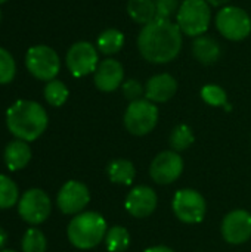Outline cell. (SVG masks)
I'll return each mask as SVG.
<instances>
[{
    "label": "cell",
    "mask_w": 251,
    "mask_h": 252,
    "mask_svg": "<svg viewBox=\"0 0 251 252\" xmlns=\"http://www.w3.org/2000/svg\"><path fill=\"white\" fill-rule=\"evenodd\" d=\"M182 31L170 19L155 18L143 25L138 35L141 56L151 63H169L182 50Z\"/></svg>",
    "instance_id": "obj_1"
},
{
    "label": "cell",
    "mask_w": 251,
    "mask_h": 252,
    "mask_svg": "<svg viewBox=\"0 0 251 252\" xmlns=\"http://www.w3.org/2000/svg\"><path fill=\"white\" fill-rule=\"evenodd\" d=\"M47 123L49 118L44 108L34 100H16L6 112V126L9 131L24 142L38 139L44 133Z\"/></svg>",
    "instance_id": "obj_2"
},
{
    "label": "cell",
    "mask_w": 251,
    "mask_h": 252,
    "mask_svg": "<svg viewBox=\"0 0 251 252\" xmlns=\"http://www.w3.org/2000/svg\"><path fill=\"white\" fill-rule=\"evenodd\" d=\"M107 221L99 213L87 211L77 214L68 224L70 242L78 250H92L107 236Z\"/></svg>",
    "instance_id": "obj_3"
},
{
    "label": "cell",
    "mask_w": 251,
    "mask_h": 252,
    "mask_svg": "<svg viewBox=\"0 0 251 252\" xmlns=\"http://www.w3.org/2000/svg\"><path fill=\"white\" fill-rule=\"evenodd\" d=\"M178 27L189 37L204 35L212 22V9L206 0H183L176 13Z\"/></svg>",
    "instance_id": "obj_4"
},
{
    "label": "cell",
    "mask_w": 251,
    "mask_h": 252,
    "mask_svg": "<svg viewBox=\"0 0 251 252\" xmlns=\"http://www.w3.org/2000/svg\"><path fill=\"white\" fill-rule=\"evenodd\" d=\"M217 31L231 41H241L251 32L250 15L238 6H223L215 19Z\"/></svg>",
    "instance_id": "obj_5"
},
{
    "label": "cell",
    "mask_w": 251,
    "mask_h": 252,
    "mask_svg": "<svg viewBox=\"0 0 251 252\" xmlns=\"http://www.w3.org/2000/svg\"><path fill=\"white\" fill-rule=\"evenodd\" d=\"M158 121V109L154 102L139 99L130 102L124 112V126L129 133L135 136H145L151 133Z\"/></svg>",
    "instance_id": "obj_6"
},
{
    "label": "cell",
    "mask_w": 251,
    "mask_h": 252,
    "mask_svg": "<svg viewBox=\"0 0 251 252\" xmlns=\"http://www.w3.org/2000/svg\"><path fill=\"white\" fill-rule=\"evenodd\" d=\"M25 66L33 77L41 81L55 80L61 69V61L58 53L44 44L28 49L25 55Z\"/></svg>",
    "instance_id": "obj_7"
},
{
    "label": "cell",
    "mask_w": 251,
    "mask_h": 252,
    "mask_svg": "<svg viewBox=\"0 0 251 252\" xmlns=\"http://www.w3.org/2000/svg\"><path fill=\"white\" fill-rule=\"evenodd\" d=\"M52 211V204L47 193L41 189H30L19 198L18 214L30 224L43 223Z\"/></svg>",
    "instance_id": "obj_8"
},
{
    "label": "cell",
    "mask_w": 251,
    "mask_h": 252,
    "mask_svg": "<svg viewBox=\"0 0 251 252\" xmlns=\"http://www.w3.org/2000/svg\"><path fill=\"white\" fill-rule=\"evenodd\" d=\"M206 201L194 189L178 190L173 198V213L175 216L188 224H195L203 221L206 216Z\"/></svg>",
    "instance_id": "obj_9"
},
{
    "label": "cell",
    "mask_w": 251,
    "mask_h": 252,
    "mask_svg": "<svg viewBox=\"0 0 251 252\" xmlns=\"http://www.w3.org/2000/svg\"><path fill=\"white\" fill-rule=\"evenodd\" d=\"M65 62L74 77L89 75L95 72L99 65L98 49L89 41H77L68 49Z\"/></svg>",
    "instance_id": "obj_10"
},
{
    "label": "cell",
    "mask_w": 251,
    "mask_h": 252,
    "mask_svg": "<svg viewBox=\"0 0 251 252\" xmlns=\"http://www.w3.org/2000/svg\"><path fill=\"white\" fill-rule=\"evenodd\" d=\"M183 171V161L175 151H164L158 154L149 167L152 180L158 185H170L176 182Z\"/></svg>",
    "instance_id": "obj_11"
},
{
    "label": "cell",
    "mask_w": 251,
    "mask_h": 252,
    "mask_svg": "<svg viewBox=\"0 0 251 252\" xmlns=\"http://www.w3.org/2000/svg\"><path fill=\"white\" fill-rule=\"evenodd\" d=\"M90 201V193L86 185L77 180H70L67 182L56 198L58 208L68 216L78 214L84 210V207Z\"/></svg>",
    "instance_id": "obj_12"
},
{
    "label": "cell",
    "mask_w": 251,
    "mask_h": 252,
    "mask_svg": "<svg viewBox=\"0 0 251 252\" xmlns=\"http://www.w3.org/2000/svg\"><path fill=\"white\" fill-rule=\"evenodd\" d=\"M222 236L232 245H241L251 238V214L246 210L229 213L222 221Z\"/></svg>",
    "instance_id": "obj_13"
},
{
    "label": "cell",
    "mask_w": 251,
    "mask_h": 252,
    "mask_svg": "<svg viewBox=\"0 0 251 252\" xmlns=\"http://www.w3.org/2000/svg\"><path fill=\"white\" fill-rule=\"evenodd\" d=\"M123 80H124L123 65L117 59H112V58L104 59L98 65L95 71V77H93L95 86L101 92H105V93H111L117 90L123 84Z\"/></svg>",
    "instance_id": "obj_14"
},
{
    "label": "cell",
    "mask_w": 251,
    "mask_h": 252,
    "mask_svg": "<svg viewBox=\"0 0 251 252\" xmlns=\"http://www.w3.org/2000/svg\"><path fill=\"white\" fill-rule=\"evenodd\" d=\"M157 208V195L148 186H138L126 198V210L136 219L149 217Z\"/></svg>",
    "instance_id": "obj_15"
},
{
    "label": "cell",
    "mask_w": 251,
    "mask_h": 252,
    "mask_svg": "<svg viewBox=\"0 0 251 252\" xmlns=\"http://www.w3.org/2000/svg\"><path fill=\"white\" fill-rule=\"evenodd\" d=\"M178 92V81L170 74H157L151 77L145 84V99L154 103H163L170 100Z\"/></svg>",
    "instance_id": "obj_16"
},
{
    "label": "cell",
    "mask_w": 251,
    "mask_h": 252,
    "mask_svg": "<svg viewBox=\"0 0 251 252\" xmlns=\"http://www.w3.org/2000/svg\"><path fill=\"white\" fill-rule=\"evenodd\" d=\"M192 55L200 63L212 65L220 59L222 47L215 38L209 35H200V37H195L192 43Z\"/></svg>",
    "instance_id": "obj_17"
},
{
    "label": "cell",
    "mask_w": 251,
    "mask_h": 252,
    "mask_svg": "<svg viewBox=\"0 0 251 252\" xmlns=\"http://www.w3.org/2000/svg\"><path fill=\"white\" fill-rule=\"evenodd\" d=\"M31 161V148L24 140H13L4 149V164L10 171L22 170Z\"/></svg>",
    "instance_id": "obj_18"
},
{
    "label": "cell",
    "mask_w": 251,
    "mask_h": 252,
    "mask_svg": "<svg viewBox=\"0 0 251 252\" xmlns=\"http://www.w3.org/2000/svg\"><path fill=\"white\" fill-rule=\"evenodd\" d=\"M127 13L132 21L143 27L157 18V7L154 0H129Z\"/></svg>",
    "instance_id": "obj_19"
},
{
    "label": "cell",
    "mask_w": 251,
    "mask_h": 252,
    "mask_svg": "<svg viewBox=\"0 0 251 252\" xmlns=\"http://www.w3.org/2000/svg\"><path fill=\"white\" fill-rule=\"evenodd\" d=\"M107 173L112 183L124 185V186L132 185V182L135 180V176H136V170H135L133 164L127 159L111 161L107 167Z\"/></svg>",
    "instance_id": "obj_20"
},
{
    "label": "cell",
    "mask_w": 251,
    "mask_h": 252,
    "mask_svg": "<svg viewBox=\"0 0 251 252\" xmlns=\"http://www.w3.org/2000/svg\"><path fill=\"white\" fill-rule=\"evenodd\" d=\"M123 46H124V34L115 28L104 30L96 40V49L107 56L118 53L123 49Z\"/></svg>",
    "instance_id": "obj_21"
},
{
    "label": "cell",
    "mask_w": 251,
    "mask_h": 252,
    "mask_svg": "<svg viewBox=\"0 0 251 252\" xmlns=\"http://www.w3.org/2000/svg\"><path fill=\"white\" fill-rule=\"evenodd\" d=\"M105 245L109 252H124L130 245V235L123 226H114L107 232Z\"/></svg>",
    "instance_id": "obj_22"
},
{
    "label": "cell",
    "mask_w": 251,
    "mask_h": 252,
    "mask_svg": "<svg viewBox=\"0 0 251 252\" xmlns=\"http://www.w3.org/2000/svg\"><path fill=\"white\" fill-rule=\"evenodd\" d=\"M19 199V190L16 183L7 177L0 174V210L12 208L18 204Z\"/></svg>",
    "instance_id": "obj_23"
},
{
    "label": "cell",
    "mask_w": 251,
    "mask_h": 252,
    "mask_svg": "<svg viewBox=\"0 0 251 252\" xmlns=\"http://www.w3.org/2000/svg\"><path fill=\"white\" fill-rule=\"evenodd\" d=\"M43 94H44V99H46V102L49 105H52V106H62L67 102L70 92H68V87L62 81L55 78V80L47 81V84L44 86Z\"/></svg>",
    "instance_id": "obj_24"
},
{
    "label": "cell",
    "mask_w": 251,
    "mask_h": 252,
    "mask_svg": "<svg viewBox=\"0 0 251 252\" xmlns=\"http://www.w3.org/2000/svg\"><path fill=\"white\" fill-rule=\"evenodd\" d=\"M194 143V133L189 126L179 124L173 128L170 134V146L175 152H180L188 149Z\"/></svg>",
    "instance_id": "obj_25"
},
{
    "label": "cell",
    "mask_w": 251,
    "mask_h": 252,
    "mask_svg": "<svg viewBox=\"0 0 251 252\" xmlns=\"http://www.w3.org/2000/svg\"><path fill=\"white\" fill-rule=\"evenodd\" d=\"M46 236L43 235L41 230L38 229H28L21 242V250L22 252H46Z\"/></svg>",
    "instance_id": "obj_26"
},
{
    "label": "cell",
    "mask_w": 251,
    "mask_h": 252,
    "mask_svg": "<svg viewBox=\"0 0 251 252\" xmlns=\"http://www.w3.org/2000/svg\"><path fill=\"white\" fill-rule=\"evenodd\" d=\"M201 97L206 103L212 106H226L228 96L226 92L216 84H207L201 89Z\"/></svg>",
    "instance_id": "obj_27"
},
{
    "label": "cell",
    "mask_w": 251,
    "mask_h": 252,
    "mask_svg": "<svg viewBox=\"0 0 251 252\" xmlns=\"http://www.w3.org/2000/svg\"><path fill=\"white\" fill-rule=\"evenodd\" d=\"M16 63L13 56L3 47H0V84H7L15 78Z\"/></svg>",
    "instance_id": "obj_28"
},
{
    "label": "cell",
    "mask_w": 251,
    "mask_h": 252,
    "mask_svg": "<svg viewBox=\"0 0 251 252\" xmlns=\"http://www.w3.org/2000/svg\"><path fill=\"white\" fill-rule=\"evenodd\" d=\"M121 89H123V94L126 99H129L130 102H135V100H139L142 99V94L145 93V87L141 84L139 80L136 78H130L127 81H124L121 84Z\"/></svg>",
    "instance_id": "obj_29"
},
{
    "label": "cell",
    "mask_w": 251,
    "mask_h": 252,
    "mask_svg": "<svg viewBox=\"0 0 251 252\" xmlns=\"http://www.w3.org/2000/svg\"><path fill=\"white\" fill-rule=\"evenodd\" d=\"M154 3L157 7V18L160 19H170L180 7L179 0H154Z\"/></svg>",
    "instance_id": "obj_30"
},
{
    "label": "cell",
    "mask_w": 251,
    "mask_h": 252,
    "mask_svg": "<svg viewBox=\"0 0 251 252\" xmlns=\"http://www.w3.org/2000/svg\"><path fill=\"white\" fill-rule=\"evenodd\" d=\"M210 6H215V7H219V6H225L228 4L231 0H206Z\"/></svg>",
    "instance_id": "obj_31"
},
{
    "label": "cell",
    "mask_w": 251,
    "mask_h": 252,
    "mask_svg": "<svg viewBox=\"0 0 251 252\" xmlns=\"http://www.w3.org/2000/svg\"><path fill=\"white\" fill-rule=\"evenodd\" d=\"M6 242H7V233L0 227V251L4 248V245H6Z\"/></svg>",
    "instance_id": "obj_32"
},
{
    "label": "cell",
    "mask_w": 251,
    "mask_h": 252,
    "mask_svg": "<svg viewBox=\"0 0 251 252\" xmlns=\"http://www.w3.org/2000/svg\"><path fill=\"white\" fill-rule=\"evenodd\" d=\"M145 252H175L173 250L167 248V247H152V248H148Z\"/></svg>",
    "instance_id": "obj_33"
},
{
    "label": "cell",
    "mask_w": 251,
    "mask_h": 252,
    "mask_svg": "<svg viewBox=\"0 0 251 252\" xmlns=\"http://www.w3.org/2000/svg\"><path fill=\"white\" fill-rule=\"evenodd\" d=\"M0 252H16V251H13V250H1Z\"/></svg>",
    "instance_id": "obj_34"
},
{
    "label": "cell",
    "mask_w": 251,
    "mask_h": 252,
    "mask_svg": "<svg viewBox=\"0 0 251 252\" xmlns=\"http://www.w3.org/2000/svg\"><path fill=\"white\" fill-rule=\"evenodd\" d=\"M4 1H7V0H0V4H1V3H4Z\"/></svg>",
    "instance_id": "obj_35"
}]
</instances>
